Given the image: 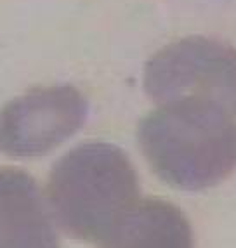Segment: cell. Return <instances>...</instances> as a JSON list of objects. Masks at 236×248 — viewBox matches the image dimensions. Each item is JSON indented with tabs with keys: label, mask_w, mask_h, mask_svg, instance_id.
<instances>
[{
	"label": "cell",
	"mask_w": 236,
	"mask_h": 248,
	"mask_svg": "<svg viewBox=\"0 0 236 248\" xmlns=\"http://www.w3.org/2000/svg\"><path fill=\"white\" fill-rule=\"evenodd\" d=\"M137 141L155 174L177 189H207L236 170L235 116L208 101L160 104L141 120Z\"/></svg>",
	"instance_id": "6da1fadb"
},
{
	"label": "cell",
	"mask_w": 236,
	"mask_h": 248,
	"mask_svg": "<svg viewBox=\"0 0 236 248\" xmlns=\"http://www.w3.org/2000/svg\"><path fill=\"white\" fill-rule=\"evenodd\" d=\"M47 200L52 219L68 236L101 241L139 202V181L118 146L87 142L52 167Z\"/></svg>",
	"instance_id": "7a4b0ae2"
},
{
	"label": "cell",
	"mask_w": 236,
	"mask_h": 248,
	"mask_svg": "<svg viewBox=\"0 0 236 248\" xmlns=\"http://www.w3.org/2000/svg\"><path fill=\"white\" fill-rule=\"evenodd\" d=\"M144 91L158 104L202 99L236 116V49L207 37L172 42L146 62Z\"/></svg>",
	"instance_id": "3957f363"
},
{
	"label": "cell",
	"mask_w": 236,
	"mask_h": 248,
	"mask_svg": "<svg viewBox=\"0 0 236 248\" xmlns=\"http://www.w3.org/2000/svg\"><path fill=\"white\" fill-rule=\"evenodd\" d=\"M89 104L71 85L33 89L0 111V151L14 158L47 155L82 128Z\"/></svg>",
	"instance_id": "277c9868"
},
{
	"label": "cell",
	"mask_w": 236,
	"mask_h": 248,
	"mask_svg": "<svg viewBox=\"0 0 236 248\" xmlns=\"http://www.w3.org/2000/svg\"><path fill=\"white\" fill-rule=\"evenodd\" d=\"M0 248H59L37 182L16 169L0 170Z\"/></svg>",
	"instance_id": "5b68a950"
},
{
	"label": "cell",
	"mask_w": 236,
	"mask_h": 248,
	"mask_svg": "<svg viewBox=\"0 0 236 248\" xmlns=\"http://www.w3.org/2000/svg\"><path fill=\"white\" fill-rule=\"evenodd\" d=\"M99 248H195L189 220L175 205L139 200L99 241Z\"/></svg>",
	"instance_id": "8992f818"
}]
</instances>
